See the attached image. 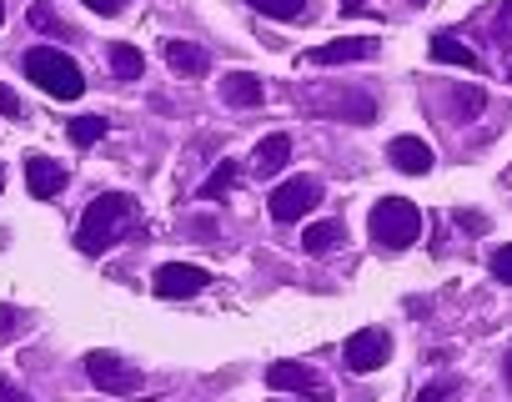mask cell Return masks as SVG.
Instances as JSON below:
<instances>
[{
  "label": "cell",
  "instance_id": "29",
  "mask_svg": "<svg viewBox=\"0 0 512 402\" xmlns=\"http://www.w3.org/2000/svg\"><path fill=\"white\" fill-rule=\"evenodd\" d=\"M16 327H21V317H16L11 307H0V337H11Z\"/></svg>",
  "mask_w": 512,
  "mask_h": 402
},
{
  "label": "cell",
  "instance_id": "18",
  "mask_svg": "<svg viewBox=\"0 0 512 402\" xmlns=\"http://www.w3.org/2000/svg\"><path fill=\"white\" fill-rule=\"evenodd\" d=\"M256 16H272V21H302L307 16V0H246Z\"/></svg>",
  "mask_w": 512,
  "mask_h": 402
},
{
  "label": "cell",
  "instance_id": "24",
  "mask_svg": "<svg viewBox=\"0 0 512 402\" xmlns=\"http://www.w3.org/2000/svg\"><path fill=\"white\" fill-rule=\"evenodd\" d=\"M492 277H497V282H507V287H512V242H507V247H502V252H497V257H492Z\"/></svg>",
  "mask_w": 512,
  "mask_h": 402
},
{
  "label": "cell",
  "instance_id": "25",
  "mask_svg": "<svg viewBox=\"0 0 512 402\" xmlns=\"http://www.w3.org/2000/svg\"><path fill=\"white\" fill-rule=\"evenodd\" d=\"M81 6H86V11H96V16H121L126 0H81Z\"/></svg>",
  "mask_w": 512,
  "mask_h": 402
},
{
  "label": "cell",
  "instance_id": "2",
  "mask_svg": "<svg viewBox=\"0 0 512 402\" xmlns=\"http://www.w3.org/2000/svg\"><path fill=\"white\" fill-rule=\"evenodd\" d=\"M26 76H31L46 96H56V101H76V96L86 91L81 66H76L66 51H56V46H31V51H26Z\"/></svg>",
  "mask_w": 512,
  "mask_h": 402
},
{
  "label": "cell",
  "instance_id": "16",
  "mask_svg": "<svg viewBox=\"0 0 512 402\" xmlns=\"http://www.w3.org/2000/svg\"><path fill=\"white\" fill-rule=\"evenodd\" d=\"M347 242V232H342V222H312L307 232H302V247L312 252V257H327L332 247H342Z\"/></svg>",
  "mask_w": 512,
  "mask_h": 402
},
{
  "label": "cell",
  "instance_id": "19",
  "mask_svg": "<svg viewBox=\"0 0 512 402\" xmlns=\"http://www.w3.org/2000/svg\"><path fill=\"white\" fill-rule=\"evenodd\" d=\"M66 136H71L76 146H91V141L106 136V121H101V116H76V121L66 126Z\"/></svg>",
  "mask_w": 512,
  "mask_h": 402
},
{
  "label": "cell",
  "instance_id": "27",
  "mask_svg": "<svg viewBox=\"0 0 512 402\" xmlns=\"http://www.w3.org/2000/svg\"><path fill=\"white\" fill-rule=\"evenodd\" d=\"M31 21H36L41 31H61V21H56V16H51L46 6H31Z\"/></svg>",
  "mask_w": 512,
  "mask_h": 402
},
{
  "label": "cell",
  "instance_id": "20",
  "mask_svg": "<svg viewBox=\"0 0 512 402\" xmlns=\"http://www.w3.org/2000/svg\"><path fill=\"white\" fill-rule=\"evenodd\" d=\"M231 186H236V161H226V166H221V171H216V176L201 186V201H221Z\"/></svg>",
  "mask_w": 512,
  "mask_h": 402
},
{
  "label": "cell",
  "instance_id": "30",
  "mask_svg": "<svg viewBox=\"0 0 512 402\" xmlns=\"http://www.w3.org/2000/svg\"><path fill=\"white\" fill-rule=\"evenodd\" d=\"M502 372H507V387H512V347H507V362H502Z\"/></svg>",
  "mask_w": 512,
  "mask_h": 402
},
{
  "label": "cell",
  "instance_id": "3",
  "mask_svg": "<svg viewBox=\"0 0 512 402\" xmlns=\"http://www.w3.org/2000/svg\"><path fill=\"white\" fill-rule=\"evenodd\" d=\"M367 232H372L377 247L407 252L422 237V212L412 207V201H402V196H382L377 207H372V217H367Z\"/></svg>",
  "mask_w": 512,
  "mask_h": 402
},
{
  "label": "cell",
  "instance_id": "15",
  "mask_svg": "<svg viewBox=\"0 0 512 402\" xmlns=\"http://www.w3.org/2000/svg\"><path fill=\"white\" fill-rule=\"evenodd\" d=\"M432 61H442V66H462V71H477V66H482L477 51H467L452 31H437V36H432Z\"/></svg>",
  "mask_w": 512,
  "mask_h": 402
},
{
  "label": "cell",
  "instance_id": "23",
  "mask_svg": "<svg viewBox=\"0 0 512 402\" xmlns=\"http://www.w3.org/2000/svg\"><path fill=\"white\" fill-rule=\"evenodd\" d=\"M447 397H457V382H447V377H437L432 387H422V397H417V402H447Z\"/></svg>",
  "mask_w": 512,
  "mask_h": 402
},
{
  "label": "cell",
  "instance_id": "4",
  "mask_svg": "<svg viewBox=\"0 0 512 402\" xmlns=\"http://www.w3.org/2000/svg\"><path fill=\"white\" fill-rule=\"evenodd\" d=\"M317 201H322V181L317 176H297V181H282L272 191V217L277 222H302L317 212Z\"/></svg>",
  "mask_w": 512,
  "mask_h": 402
},
{
  "label": "cell",
  "instance_id": "7",
  "mask_svg": "<svg viewBox=\"0 0 512 402\" xmlns=\"http://www.w3.org/2000/svg\"><path fill=\"white\" fill-rule=\"evenodd\" d=\"M211 277H206V267H191V262H166L161 272H156V297H166V302H186V297H196L201 287H206Z\"/></svg>",
  "mask_w": 512,
  "mask_h": 402
},
{
  "label": "cell",
  "instance_id": "5",
  "mask_svg": "<svg viewBox=\"0 0 512 402\" xmlns=\"http://www.w3.org/2000/svg\"><path fill=\"white\" fill-rule=\"evenodd\" d=\"M387 357H392V337H387V332H377V327L352 332V337H347V347H342V362H347V372H357V377H367V372L387 367Z\"/></svg>",
  "mask_w": 512,
  "mask_h": 402
},
{
  "label": "cell",
  "instance_id": "10",
  "mask_svg": "<svg viewBox=\"0 0 512 402\" xmlns=\"http://www.w3.org/2000/svg\"><path fill=\"white\" fill-rule=\"evenodd\" d=\"M26 186H31L36 201H51L66 186V166L51 161V156H26Z\"/></svg>",
  "mask_w": 512,
  "mask_h": 402
},
{
  "label": "cell",
  "instance_id": "32",
  "mask_svg": "<svg viewBox=\"0 0 512 402\" xmlns=\"http://www.w3.org/2000/svg\"><path fill=\"white\" fill-rule=\"evenodd\" d=\"M0 186H6V171H0Z\"/></svg>",
  "mask_w": 512,
  "mask_h": 402
},
{
  "label": "cell",
  "instance_id": "6",
  "mask_svg": "<svg viewBox=\"0 0 512 402\" xmlns=\"http://www.w3.org/2000/svg\"><path fill=\"white\" fill-rule=\"evenodd\" d=\"M86 377H91L101 392H116V397L141 392V382H146L131 362H121V357H111V352H91V357H86Z\"/></svg>",
  "mask_w": 512,
  "mask_h": 402
},
{
  "label": "cell",
  "instance_id": "31",
  "mask_svg": "<svg viewBox=\"0 0 512 402\" xmlns=\"http://www.w3.org/2000/svg\"><path fill=\"white\" fill-rule=\"evenodd\" d=\"M0 26H6V6H0Z\"/></svg>",
  "mask_w": 512,
  "mask_h": 402
},
{
  "label": "cell",
  "instance_id": "21",
  "mask_svg": "<svg viewBox=\"0 0 512 402\" xmlns=\"http://www.w3.org/2000/svg\"><path fill=\"white\" fill-rule=\"evenodd\" d=\"M492 41L502 46V51H512V0L497 11V21H492Z\"/></svg>",
  "mask_w": 512,
  "mask_h": 402
},
{
  "label": "cell",
  "instance_id": "9",
  "mask_svg": "<svg viewBox=\"0 0 512 402\" xmlns=\"http://www.w3.org/2000/svg\"><path fill=\"white\" fill-rule=\"evenodd\" d=\"M372 56H377V41H367V36H347V41H332V46L307 51L312 66H347V61H372Z\"/></svg>",
  "mask_w": 512,
  "mask_h": 402
},
{
  "label": "cell",
  "instance_id": "1",
  "mask_svg": "<svg viewBox=\"0 0 512 402\" xmlns=\"http://www.w3.org/2000/svg\"><path fill=\"white\" fill-rule=\"evenodd\" d=\"M131 227H136V201H131L126 191H106V196H96L91 207H86V217H81V227H76V247H81L86 257H101V252H111Z\"/></svg>",
  "mask_w": 512,
  "mask_h": 402
},
{
  "label": "cell",
  "instance_id": "14",
  "mask_svg": "<svg viewBox=\"0 0 512 402\" xmlns=\"http://www.w3.org/2000/svg\"><path fill=\"white\" fill-rule=\"evenodd\" d=\"M166 66L176 76H206L211 71V56L196 46V41H166Z\"/></svg>",
  "mask_w": 512,
  "mask_h": 402
},
{
  "label": "cell",
  "instance_id": "13",
  "mask_svg": "<svg viewBox=\"0 0 512 402\" xmlns=\"http://www.w3.org/2000/svg\"><path fill=\"white\" fill-rule=\"evenodd\" d=\"M221 96H226V106H262V76H251V71H226L221 76Z\"/></svg>",
  "mask_w": 512,
  "mask_h": 402
},
{
  "label": "cell",
  "instance_id": "8",
  "mask_svg": "<svg viewBox=\"0 0 512 402\" xmlns=\"http://www.w3.org/2000/svg\"><path fill=\"white\" fill-rule=\"evenodd\" d=\"M267 382L277 392H302L307 402H327V382L307 367V362H272L267 367Z\"/></svg>",
  "mask_w": 512,
  "mask_h": 402
},
{
  "label": "cell",
  "instance_id": "28",
  "mask_svg": "<svg viewBox=\"0 0 512 402\" xmlns=\"http://www.w3.org/2000/svg\"><path fill=\"white\" fill-rule=\"evenodd\" d=\"M0 402H31V397H26V392L11 382V377H0Z\"/></svg>",
  "mask_w": 512,
  "mask_h": 402
},
{
  "label": "cell",
  "instance_id": "12",
  "mask_svg": "<svg viewBox=\"0 0 512 402\" xmlns=\"http://www.w3.org/2000/svg\"><path fill=\"white\" fill-rule=\"evenodd\" d=\"M287 161H292V136H287V131H272L262 146L251 151V171H256V176H277Z\"/></svg>",
  "mask_w": 512,
  "mask_h": 402
},
{
  "label": "cell",
  "instance_id": "17",
  "mask_svg": "<svg viewBox=\"0 0 512 402\" xmlns=\"http://www.w3.org/2000/svg\"><path fill=\"white\" fill-rule=\"evenodd\" d=\"M111 71H116V81H136V76L146 71V56H141L136 46L116 41V46H111Z\"/></svg>",
  "mask_w": 512,
  "mask_h": 402
},
{
  "label": "cell",
  "instance_id": "22",
  "mask_svg": "<svg viewBox=\"0 0 512 402\" xmlns=\"http://www.w3.org/2000/svg\"><path fill=\"white\" fill-rule=\"evenodd\" d=\"M477 111H482V91H477V86H467V91L457 96V121H472Z\"/></svg>",
  "mask_w": 512,
  "mask_h": 402
},
{
  "label": "cell",
  "instance_id": "11",
  "mask_svg": "<svg viewBox=\"0 0 512 402\" xmlns=\"http://www.w3.org/2000/svg\"><path fill=\"white\" fill-rule=\"evenodd\" d=\"M387 161H392L397 171H407V176H427V171H432V146L417 141V136H397V141L387 146Z\"/></svg>",
  "mask_w": 512,
  "mask_h": 402
},
{
  "label": "cell",
  "instance_id": "26",
  "mask_svg": "<svg viewBox=\"0 0 512 402\" xmlns=\"http://www.w3.org/2000/svg\"><path fill=\"white\" fill-rule=\"evenodd\" d=\"M0 116H11V121L21 116V101H16V91H11V86H0Z\"/></svg>",
  "mask_w": 512,
  "mask_h": 402
}]
</instances>
